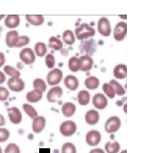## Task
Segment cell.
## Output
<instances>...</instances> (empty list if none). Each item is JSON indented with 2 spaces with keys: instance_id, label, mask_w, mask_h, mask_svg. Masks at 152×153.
Wrapping results in <instances>:
<instances>
[{
  "instance_id": "7",
  "label": "cell",
  "mask_w": 152,
  "mask_h": 153,
  "mask_svg": "<svg viewBox=\"0 0 152 153\" xmlns=\"http://www.w3.org/2000/svg\"><path fill=\"white\" fill-rule=\"evenodd\" d=\"M127 33V25L125 22H119L118 23L114 32V37L115 39L117 41L122 40L125 38Z\"/></svg>"
},
{
  "instance_id": "32",
  "label": "cell",
  "mask_w": 152,
  "mask_h": 153,
  "mask_svg": "<svg viewBox=\"0 0 152 153\" xmlns=\"http://www.w3.org/2000/svg\"><path fill=\"white\" fill-rule=\"evenodd\" d=\"M34 87L35 90H38L42 93L46 89V85L45 81L40 78H36L33 83Z\"/></svg>"
},
{
  "instance_id": "9",
  "label": "cell",
  "mask_w": 152,
  "mask_h": 153,
  "mask_svg": "<svg viewBox=\"0 0 152 153\" xmlns=\"http://www.w3.org/2000/svg\"><path fill=\"white\" fill-rule=\"evenodd\" d=\"M20 59L26 64H32L35 61V55L33 50L27 48L22 49L20 53Z\"/></svg>"
},
{
  "instance_id": "14",
  "label": "cell",
  "mask_w": 152,
  "mask_h": 153,
  "mask_svg": "<svg viewBox=\"0 0 152 153\" xmlns=\"http://www.w3.org/2000/svg\"><path fill=\"white\" fill-rule=\"evenodd\" d=\"M46 125V119L43 116H37L33 120L32 129L35 133L41 132Z\"/></svg>"
},
{
  "instance_id": "20",
  "label": "cell",
  "mask_w": 152,
  "mask_h": 153,
  "mask_svg": "<svg viewBox=\"0 0 152 153\" xmlns=\"http://www.w3.org/2000/svg\"><path fill=\"white\" fill-rule=\"evenodd\" d=\"M66 86L71 90H76L78 86V81L76 76L69 75L66 76L64 79Z\"/></svg>"
},
{
  "instance_id": "29",
  "label": "cell",
  "mask_w": 152,
  "mask_h": 153,
  "mask_svg": "<svg viewBox=\"0 0 152 153\" xmlns=\"http://www.w3.org/2000/svg\"><path fill=\"white\" fill-rule=\"evenodd\" d=\"M69 67L73 72H77L80 70V61L76 57H72L69 61Z\"/></svg>"
},
{
  "instance_id": "19",
  "label": "cell",
  "mask_w": 152,
  "mask_h": 153,
  "mask_svg": "<svg viewBox=\"0 0 152 153\" xmlns=\"http://www.w3.org/2000/svg\"><path fill=\"white\" fill-rule=\"evenodd\" d=\"M43 96V93L38 90H34L28 92L26 94V99L31 103H37L39 102Z\"/></svg>"
},
{
  "instance_id": "8",
  "label": "cell",
  "mask_w": 152,
  "mask_h": 153,
  "mask_svg": "<svg viewBox=\"0 0 152 153\" xmlns=\"http://www.w3.org/2000/svg\"><path fill=\"white\" fill-rule=\"evenodd\" d=\"M9 88L14 92L22 91L25 88V82L20 78L11 77L7 82Z\"/></svg>"
},
{
  "instance_id": "47",
  "label": "cell",
  "mask_w": 152,
  "mask_h": 153,
  "mask_svg": "<svg viewBox=\"0 0 152 153\" xmlns=\"http://www.w3.org/2000/svg\"><path fill=\"white\" fill-rule=\"evenodd\" d=\"M0 153H2V149L1 147H0Z\"/></svg>"
},
{
  "instance_id": "18",
  "label": "cell",
  "mask_w": 152,
  "mask_h": 153,
  "mask_svg": "<svg viewBox=\"0 0 152 153\" xmlns=\"http://www.w3.org/2000/svg\"><path fill=\"white\" fill-rule=\"evenodd\" d=\"M114 75L116 78L123 79L127 75V67L124 64L117 65L114 70Z\"/></svg>"
},
{
  "instance_id": "31",
  "label": "cell",
  "mask_w": 152,
  "mask_h": 153,
  "mask_svg": "<svg viewBox=\"0 0 152 153\" xmlns=\"http://www.w3.org/2000/svg\"><path fill=\"white\" fill-rule=\"evenodd\" d=\"M23 108L26 114L32 119H34L38 116V112L31 105L25 103L23 105Z\"/></svg>"
},
{
  "instance_id": "27",
  "label": "cell",
  "mask_w": 152,
  "mask_h": 153,
  "mask_svg": "<svg viewBox=\"0 0 152 153\" xmlns=\"http://www.w3.org/2000/svg\"><path fill=\"white\" fill-rule=\"evenodd\" d=\"M63 39L64 42L68 45H73L75 42V37L72 31L70 30H66L63 35Z\"/></svg>"
},
{
  "instance_id": "28",
  "label": "cell",
  "mask_w": 152,
  "mask_h": 153,
  "mask_svg": "<svg viewBox=\"0 0 152 153\" xmlns=\"http://www.w3.org/2000/svg\"><path fill=\"white\" fill-rule=\"evenodd\" d=\"M49 46L55 51H59L63 48V43L59 39L52 36L49 39Z\"/></svg>"
},
{
  "instance_id": "16",
  "label": "cell",
  "mask_w": 152,
  "mask_h": 153,
  "mask_svg": "<svg viewBox=\"0 0 152 153\" xmlns=\"http://www.w3.org/2000/svg\"><path fill=\"white\" fill-rule=\"evenodd\" d=\"M19 33L16 30L10 31L7 33L6 35L5 42L8 46L12 48L16 46L18 39H19Z\"/></svg>"
},
{
  "instance_id": "15",
  "label": "cell",
  "mask_w": 152,
  "mask_h": 153,
  "mask_svg": "<svg viewBox=\"0 0 152 153\" xmlns=\"http://www.w3.org/2000/svg\"><path fill=\"white\" fill-rule=\"evenodd\" d=\"M100 116L99 113L95 110L89 111L85 115V120L86 122L90 125H93L96 124L99 120Z\"/></svg>"
},
{
  "instance_id": "21",
  "label": "cell",
  "mask_w": 152,
  "mask_h": 153,
  "mask_svg": "<svg viewBox=\"0 0 152 153\" xmlns=\"http://www.w3.org/2000/svg\"><path fill=\"white\" fill-rule=\"evenodd\" d=\"M76 106L72 103H66L62 107V112L66 117H71L75 114Z\"/></svg>"
},
{
  "instance_id": "37",
  "label": "cell",
  "mask_w": 152,
  "mask_h": 153,
  "mask_svg": "<svg viewBox=\"0 0 152 153\" xmlns=\"http://www.w3.org/2000/svg\"><path fill=\"white\" fill-rule=\"evenodd\" d=\"M45 62L47 67L49 68H52L55 66V59L54 56L52 54H50V53L48 54L46 56Z\"/></svg>"
},
{
  "instance_id": "44",
  "label": "cell",
  "mask_w": 152,
  "mask_h": 153,
  "mask_svg": "<svg viewBox=\"0 0 152 153\" xmlns=\"http://www.w3.org/2000/svg\"><path fill=\"white\" fill-rule=\"evenodd\" d=\"M0 118H1V121H0V126L1 125H5V119H4V117L2 116L1 115H0Z\"/></svg>"
},
{
  "instance_id": "38",
  "label": "cell",
  "mask_w": 152,
  "mask_h": 153,
  "mask_svg": "<svg viewBox=\"0 0 152 153\" xmlns=\"http://www.w3.org/2000/svg\"><path fill=\"white\" fill-rule=\"evenodd\" d=\"M10 137V132L5 128H0V143H4L8 140Z\"/></svg>"
},
{
  "instance_id": "43",
  "label": "cell",
  "mask_w": 152,
  "mask_h": 153,
  "mask_svg": "<svg viewBox=\"0 0 152 153\" xmlns=\"http://www.w3.org/2000/svg\"><path fill=\"white\" fill-rule=\"evenodd\" d=\"M5 76L4 73H2L1 71H0V84L4 82L5 81Z\"/></svg>"
},
{
  "instance_id": "40",
  "label": "cell",
  "mask_w": 152,
  "mask_h": 153,
  "mask_svg": "<svg viewBox=\"0 0 152 153\" xmlns=\"http://www.w3.org/2000/svg\"><path fill=\"white\" fill-rule=\"evenodd\" d=\"M9 96L8 90L4 87L0 86V101H5Z\"/></svg>"
},
{
  "instance_id": "13",
  "label": "cell",
  "mask_w": 152,
  "mask_h": 153,
  "mask_svg": "<svg viewBox=\"0 0 152 153\" xmlns=\"http://www.w3.org/2000/svg\"><path fill=\"white\" fill-rule=\"evenodd\" d=\"M80 70L82 71H88L92 68L93 61L89 55H84L79 58Z\"/></svg>"
},
{
  "instance_id": "12",
  "label": "cell",
  "mask_w": 152,
  "mask_h": 153,
  "mask_svg": "<svg viewBox=\"0 0 152 153\" xmlns=\"http://www.w3.org/2000/svg\"><path fill=\"white\" fill-rule=\"evenodd\" d=\"M10 121L14 124H19L22 122V115L19 109L16 107H12L7 109Z\"/></svg>"
},
{
  "instance_id": "39",
  "label": "cell",
  "mask_w": 152,
  "mask_h": 153,
  "mask_svg": "<svg viewBox=\"0 0 152 153\" xmlns=\"http://www.w3.org/2000/svg\"><path fill=\"white\" fill-rule=\"evenodd\" d=\"M30 42V39L26 36H19L16 47H22L28 45Z\"/></svg>"
},
{
  "instance_id": "10",
  "label": "cell",
  "mask_w": 152,
  "mask_h": 153,
  "mask_svg": "<svg viewBox=\"0 0 152 153\" xmlns=\"http://www.w3.org/2000/svg\"><path fill=\"white\" fill-rule=\"evenodd\" d=\"M93 104L96 108L102 110L107 106L108 100L104 94L97 93L93 96Z\"/></svg>"
},
{
  "instance_id": "30",
  "label": "cell",
  "mask_w": 152,
  "mask_h": 153,
  "mask_svg": "<svg viewBox=\"0 0 152 153\" xmlns=\"http://www.w3.org/2000/svg\"><path fill=\"white\" fill-rule=\"evenodd\" d=\"M35 50L37 55L40 57L44 56L47 52L46 46L43 42H38L35 45Z\"/></svg>"
},
{
  "instance_id": "35",
  "label": "cell",
  "mask_w": 152,
  "mask_h": 153,
  "mask_svg": "<svg viewBox=\"0 0 152 153\" xmlns=\"http://www.w3.org/2000/svg\"><path fill=\"white\" fill-rule=\"evenodd\" d=\"M103 90L105 93V94L109 97L110 99H113L115 97V93L114 91V88L113 87L108 83H105L103 85Z\"/></svg>"
},
{
  "instance_id": "41",
  "label": "cell",
  "mask_w": 152,
  "mask_h": 153,
  "mask_svg": "<svg viewBox=\"0 0 152 153\" xmlns=\"http://www.w3.org/2000/svg\"><path fill=\"white\" fill-rule=\"evenodd\" d=\"M5 62V57L4 53L0 52V67H1Z\"/></svg>"
},
{
  "instance_id": "23",
  "label": "cell",
  "mask_w": 152,
  "mask_h": 153,
  "mask_svg": "<svg viewBox=\"0 0 152 153\" xmlns=\"http://www.w3.org/2000/svg\"><path fill=\"white\" fill-rule=\"evenodd\" d=\"M84 84L90 90L96 89L99 85V80L96 76H89L85 80Z\"/></svg>"
},
{
  "instance_id": "1",
  "label": "cell",
  "mask_w": 152,
  "mask_h": 153,
  "mask_svg": "<svg viewBox=\"0 0 152 153\" xmlns=\"http://www.w3.org/2000/svg\"><path fill=\"white\" fill-rule=\"evenodd\" d=\"M76 37L78 40H83L89 37H92L95 35V30L87 23L81 24L75 30Z\"/></svg>"
},
{
  "instance_id": "24",
  "label": "cell",
  "mask_w": 152,
  "mask_h": 153,
  "mask_svg": "<svg viewBox=\"0 0 152 153\" xmlns=\"http://www.w3.org/2000/svg\"><path fill=\"white\" fill-rule=\"evenodd\" d=\"M26 20L34 26H40L43 23L44 18L42 15H26Z\"/></svg>"
},
{
  "instance_id": "45",
  "label": "cell",
  "mask_w": 152,
  "mask_h": 153,
  "mask_svg": "<svg viewBox=\"0 0 152 153\" xmlns=\"http://www.w3.org/2000/svg\"><path fill=\"white\" fill-rule=\"evenodd\" d=\"M4 16H5L4 15H0V20H1Z\"/></svg>"
},
{
  "instance_id": "46",
  "label": "cell",
  "mask_w": 152,
  "mask_h": 153,
  "mask_svg": "<svg viewBox=\"0 0 152 153\" xmlns=\"http://www.w3.org/2000/svg\"><path fill=\"white\" fill-rule=\"evenodd\" d=\"M121 153H127V151L125 150H123V151H122Z\"/></svg>"
},
{
  "instance_id": "25",
  "label": "cell",
  "mask_w": 152,
  "mask_h": 153,
  "mask_svg": "<svg viewBox=\"0 0 152 153\" xmlns=\"http://www.w3.org/2000/svg\"><path fill=\"white\" fill-rule=\"evenodd\" d=\"M120 144L116 142H108L105 146V151L107 153H118L120 150Z\"/></svg>"
},
{
  "instance_id": "26",
  "label": "cell",
  "mask_w": 152,
  "mask_h": 153,
  "mask_svg": "<svg viewBox=\"0 0 152 153\" xmlns=\"http://www.w3.org/2000/svg\"><path fill=\"white\" fill-rule=\"evenodd\" d=\"M110 84L113 87V88H114L115 93L117 95H118V96H122V95H124L125 93V90H124V88L116 81H115L114 79H112L110 81Z\"/></svg>"
},
{
  "instance_id": "34",
  "label": "cell",
  "mask_w": 152,
  "mask_h": 153,
  "mask_svg": "<svg viewBox=\"0 0 152 153\" xmlns=\"http://www.w3.org/2000/svg\"><path fill=\"white\" fill-rule=\"evenodd\" d=\"M61 153H77L76 147L71 143H66L61 148Z\"/></svg>"
},
{
  "instance_id": "22",
  "label": "cell",
  "mask_w": 152,
  "mask_h": 153,
  "mask_svg": "<svg viewBox=\"0 0 152 153\" xmlns=\"http://www.w3.org/2000/svg\"><path fill=\"white\" fill-rule=\"evenodd\" d=\"M90 99V94L86 90L80 91L78 94V103L81 106L87 105Z\"/></svg>"
},
{
  "instance_id": "2",
  "label": "cell",
  "mask_w": 152,
  "mask_h": 153,
  "mask_svg": "<svg viewBox=\"0 0 152 153\" xmlns=\"http://www.w3.org/2000/svg\"><path fill=\"white\" fill-rule=\"evenodd\" d=\"M60 130L63 135L70 137L75 134L77 131V125L72 120L65 121L61 125Z\"/></svg>"
},
{
  "instance_id": "5",
  "label": "cell",
  "mask_w": 152,
  "mask_h": 153,
  "mask_svg": "<svg viewBox=\"0 0 152 153\" xmlns=\"http://www.w3.org/2000/svg\"><path fill=\"white\" fill-rule=\"evenodd\" d=\"M98 29L101 35L108 36L111 35V28L109 20L106 17H102L98 22Z\"/></svg>"
},
{
  "instance_id": "36",
  "label": "cell",
  "mask_w": 152,
  "mask_h": 153,
  "mask_svg": "<svg viewBox=\"0 0 152 153\" xmlns=\"http://www.w3.org/2000/svg\"><path fill=\"white\" fill-rule=\"evenodd\" d=\"M5 153H20V150L16 144H9L5 149Z\"/></svg>"
},
{
  "instance_id": "17",
  "label": "cell",
  "mask_w": 152,
  "mask_h": 153,
  "mask_svg": "<svg viewBox=\"0 0 152 153\" xmlns=\"http://www.w3.org/2000/svg\"><path fill=\"white\" fill-rule=\"evenodd\" d=\"M19 24L20 17L17 15H8L5 20V26L10 29L16 28Z\"/></svg>"
},
{
  "instance_id": "42",
  "label": "cell",
  "mask_w": 152,
  "mask_h": 153,
  "mask_svg": "<svg viewBox=\"0 0 152 153\" xmlns=\"http://www.w3.org/2000/svg\"><path fill=\"white\" fill-rule=\"evenodd\" d=\"M89 153H105V152L101 149H95L92 150Z\"/></svg>"
},
{
  "instance_id": "11",
  "label": "cell",
  "mask_w": 152,
  "mask_h": 153,
  "mask_svg": "<svg viewBox=\"0 0 152 153\" xmlns=\"http://www.w3.org/2000/svg\"><path fill=\"white\" fill-rule=\"evenodd\" d=\"M63 95V90L59 87H54L49 90L47 94V99L51 103L57 102Z\"/></svg>"
},
{
  "instance_id": "4",
  "label": "cell",
  "mask_w": 152,
  "mask_h": 153,
  "mask_svg": "<svg viewBox=\"0 0 152 153\" xmlns=\"http://www.w3.org/2000/svg\"><path fill=\"white\" fill-rule=\"evenodd\" d=\"M87 144L92 147L98 146L101 141V134L96 130H92L87 132L86 136Z\"/></svg>"
},
{
  "instance_id": "6",
  "label": "cell",
  "mask_w": 152,
  "mask_h": 153,
  "mask_svg": "<svg viewBox=\"0 0 152 153\" xmlns=\"http://www.w3.org/2000/svg\"><path fill=\"white\" fill-rule=\"evenodd\" d=\"M63 78V72L58 68H55L51 71L47 76V81L50 85H54L60 82Z\"/></svg>"
},
{
  "instance_id": "33",
  "label": "cell",
  "mask_w": 152,
  "mask_h": 153,
  "mask_svg": "<svg viewBox=\"0 0 152 153\" xmlns=\"http://www.w3.org/2000/svg\"><path fill=\"white\" fill-rule=\"evenodd\" d=\"M4 71L7 74L11 77L19 78L20 76V73L14 67L10 65H6L4 68Z\"/></svg>"
},
{
  "instance_id": "3",
  "label": "cell",
  "mask_w": 152,
  "mask_h": 153,
  "mask_svg": "<svg viewBox=\"0 0 152 153\" xmlns=\"http://www.w3.org/2000/svg\"><path fill=\"white\" fill-rule=\"evenodd\" d=\"M121 120L117 116L110 117L105 124V129L107 133H114L116 132L121 126Z\"/></svg>"
}]
</instances>
